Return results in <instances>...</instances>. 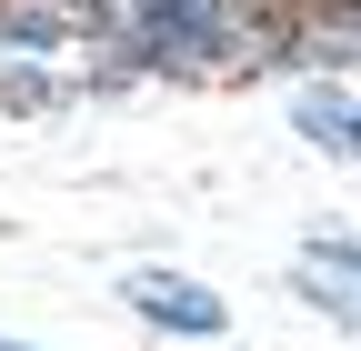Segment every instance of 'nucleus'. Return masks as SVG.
Listing matches in <instances>:
<instances>
[{
	"instance_id": "1",
	"label": "nucleus",
	"mask_w": 361,
	"mask_h": 351,
	"mask_svg": "<svg viewBox=\"0 0 361 351\" xmlns=\"http://www.w3.org/2000/svg\"><path fill=\"white\" fill-rule=\"evenodd\" d=\"M130 40L151 70H211L241 51V0H130Z\"/></svg>"
},
{
	"instance_id": "2",
	"label": "nucleus",
	"mask_w": 361,
	"mask_h": 351,
	"mask_svg": "<svg viewBox=\"0 0 361 351\" xmlns=\"http://www.w3.org/2000/svg\"><path fill=\"white\" fill-rule=\"evenodd\" d=\"M121 301H130L151 331H180V341H221V331H231L221 291H211V281H180V271H130Z\"/></svg>"
},
{
	"instance_id": "3",
	"label": "nucleus",
	"mask_w": 361,
	"mask_h": 351,
	"mask_svg": "<svg viewBox=\"0 0 361 351\" xmlns=\"http://www.w3.org/2000/svg\"><path fill=\"white\" fill-rule=\"evenodd\" d=\"M291 121H301V141H322V151H351V161H361V101H351V91L311 80V91H291Z\"/></svg>"
},
{
	"instance_id": "4",
	"label": "nucleus",
	"mask_w": 361,
	"mask_h": 351,
	"mask_svg": "<svg viewBox=\"0 0 361 351\" xmlns=\"http://www.w3.org/2000/svg\"><path fill=\"white\" fill-rule=\"evenodd\" d=\"M301 301H311V312H331V321H361V301H351V291H331L322 271H301Z\"/></svg>"
},
{
	"instance_id": "5",
	"label": "nucleus",
	"mask_w": 361,
	"mask_h": 351,
	"mask_svg": "<svg viewBox=\"0 0 361 351\" xmlns=\"http://www.w3.org/2000/svg\"><path fill=\"white\" fill-rule=\"evenodd\" d=\"M0 101H20V111H40L51 91H40V70H0Z\"/></svg>"
},
{
	"instance_id": "6",
	"label": "nucleus",
	"mask_w": 361,
	"mask_h": 351,
	"mask_svg": "<svg viewBox=\"0 0 361 351\" xmlns=\"http://www.w3.org/2000/svg\"><path fill=\"white\" fill-rule=\"evenodd\" d=\"M311 261H351V271H361V251H351L341 231H311Z\"/></svg>"
},
{
	"instance_id": "7",
	"label": "nucleus",
	"mask_w": 361,
	"mask_h": 351,
	"mask_svg": "<svg viewBox=\"0 0 361 351\" xmlns=\"http://www.w3.org/2000/svg\"><path fill=\"white\" fill-rule=\"evenodd\" d=\"M71 11H90V0H71Z\"/></svg>"
},
{
	"instance_id": "8",
	"label": "nucleus",
	"mask_w": 361,
	"mask_h": 351,
	"mask_svg": "<svg viewBox=\"0 0 361 351\" xmlns=\"http://www.w3.org/2000/svg\"><path fill=\"white\" fill-rule=\"evenodd\" d=\"M0 351H20V341H0Z\"/></svg>"
}]
</instances>
